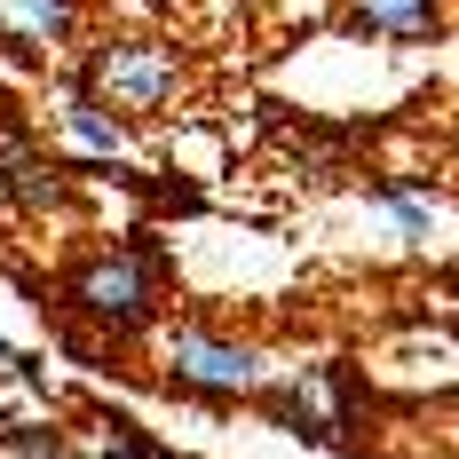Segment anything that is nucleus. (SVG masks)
Returning a JSON list of instances; mask_svg holds the SVG:
<instances>
[{
  "instance_id": "nucleus-1",
  "label": "nucleus",
  "mask_w": 459,
  "mask_h": 459,
  "mask_svg": "<svg viewBox=\"0 0 459 459\" xmlns=\"http://www.w3.org/2000/svg\"><path fill=\"white\" fill-rule=\"evenodd\" d=\"M175 88H183V64L159 40H103L80 64V103L111 111V119H159Z\"/></svg>"
},
{
  "instance_id": "nucleus-2",
  "label": "nucleus",
  "mask_w": 459,
  "mask_h": 459,
  "mask_svg": "<svg viewBox=\"0 0 459 459\" xmlns=\"http://www.w3.org/2000/svg\"><path fill=\"white\" fill-rule=\"evenodd\" d=\"M159 293H167V262H159L151 246H111V254H95V262L72 270V301H80L95 325H111V333L151 325Z\"/></svg>"
},
{
  "instance_id": "nucleus-3",
  "label": "nucleus",
  "mask_w": 459,
  "mask_h": 459,
  "mask_svg": "<svg viewBox=\"0 0 459 459\" xmlns=\"http://www.w3.org/2000/svg\"><path fill=\"white\" fill-rule=\"evenodd\" d=\"M167 380L190 396H246V388H262V357L246 341H214V333L183 325L167 341Z\"/></svg>"
},
{
  "instance_id": "nucleus-4",
  "label": "nucleus",
  "mask_w": 459,
  "mask_h": 459,
  "mask_svg": "<svg viewBox=\"0 0 459 459\" xmlns=\"http://www.w3.org/2000/svg\"><path fill=\"white\" fill-rule=\"evenodd\" d=\"M444 16V0H341V24L372 40H428Z\"/></svg>"
},
{
  "instance_id": "nucleus-5",
  "label": "nucleus",
  "mask_w": 459,
  "mask_h": 459,
  "mask_svg": "<svg viewBox=\"0 0 459 459\" xmlns=\"http://www.w3.org/2000/svg\"><path fill=\"white\" fill-rule=\"evenodd\" d=\"M80 0H0V40L8 48H56L72 32Z\"/></svg>"
},
{
  "instance_id": "nucleus-6",
  "label": "nucleus",
  "mask_w": 459,
  "mask_h": 459,
  "mask_svg": "<svg viewBox=\"0 0 459 459\" xmlns=\"http://www.w3.org/2000/svg\"><path fill=\"white\" fill-rule=\"evenodd\" d=\"M325 388H333V372H309L301 388H285V396H262V412H270V420H285L293 436H333L341 420L325 412Z\"/></svg>"
},
{
  "instance_id": "nucleus-7",
  "label": "nucleus",
  "mask_w": 459,
  "mask_h": 459,
  "mask_svg": "<svg viewBox=\"0 0 459 459\" xmlns=\"http://www.w3.org/2000/svg\"><path fill=\"white\" fill-rule=\"evenodd\" d=\"M64 127H72V143H88V151H119V119H103V111H95V103H72V111H64Z\"/></svg>"
},
{
  "instance_id": "nucleus-8",
  "label": "nucleus",
  "mask_w": 459,
  "mask_h": 459,
  "mask_svg": "<svg viewBox=\"0 0 459 459\" xmlns=\"http://www.w3.org/2000/svg\"><path fill=\"white\" fill-rule=\"evenodd\" d=\"M372 198H380V206H388V214H396V222H404V230H428V214H436V206H428L420 190H404V183H380V190H372Z\"/></svg>"
},
{
  "instance_id": "nucleus-9",
  "label": "nucleus",
  "mask_w": 459,
  "mask_h": 459,
  "mask_svg": "<svg viewBox=\"0 0 459 459\" xmlns=\"http://www.w3.org/2000/svg\"><path fill=\"white\" fill-rule=\"evenodd\" d=\"M16 198H24V206H56V198H64V175H56V167H16Z\"/></svg>"
},
{
  "instance_id": "nucleus-10",
  "label": "nucleus",
  "mask_w": 459,
  "mask_h": 459,
  "mask_svg": "<svg viewBox=\"0 0 459 459\" xmlns=\"http://www.w3.org/2000/svg\"><path fill=\"white\" fill-rule=\"evenodd\" d=\"M452 412H459V404H452Z\"/></svg>"
}]
</instances>
